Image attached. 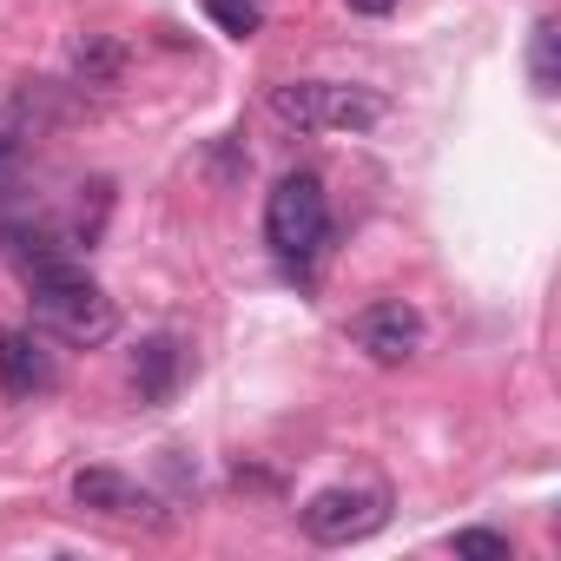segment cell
Segmentation results:
<instances>
[{
    "mask_svg": "<svg viewBox=\"0 0 561 561\" xmlns=\"http://www.w3.org/2000/svg\"><path fill=\"white\" fill-rule=\"evenodd\" d=\"M27 311H34V331L60 337V344H73V351H100V344H113V331H119L113 298L93 285L80 264H60V271L27 277Z\"/></svg>",
    "mask_w": 561,
    "mask_h": 561,
    "instance_id": "obj_1",
    "label": "cell"
},
{
    "mask_svg": "<svg viewBox=\"0 0 561 561\" xmlns=\"http://www.w3.org/2000/svg\"><path fill=\"white\" fill-rule=\"evenodd\" d=\"M271 113L298 133H370L390 113V100L370 87H351V80H277Z\"/></svg>",
    "mask_w": 561,
    "mask_h": 561,
    "instance_id": "obj_2",
    "label": "cell"
},
{
    "mask_svg": "<svg viewBox=\"0 0 561 561\" xmlns=\"http://www.w3.org/2000/svg\"><path fill=\"white\" fill-rule=\"evenodd\" d=\"M331 238V198H324V179L318 172H285L264 198V244L285 257V264H305L318 257Z\"/></svg>",
    "mask_w": 561,
    "mask_h": 561,
    "instance_id": "obj_3",
    "label": "cell"
},
{
    "mask_svg": "<svg viewBox=\"0 0 561 561\" xmlns=\"http://www.w3.org/2000/svg\"><path fill=\"white\" fill-rule=\"evenodd\" d=\"M390 522V495L383 489H318L305 502V535L324 541V548H344V541H364Z\"/></svg>",
    "mask_w": 561,
    "mask_h": 561,
    "instance_id": "obj_4",
    "label": "cell"
},
{
    "mask_svg": "<svg viewBox=\"0 0 561 561\" xmlns=\"http://www.w3.org/2000/svg\"><path fill=\"white\" fill-rule=\"evenodd\" d=\"M73 502H80V508H93V515H106V522L172 528L165 502H159L152 489H139L133 476H119V469H73Z\"/></svg>",
    "mask_w": 561,
    "mask_h": 561,
    "instance_id": "obj_5",
    "label": "cell"
},
{
    "mask_svg": "<svg viewBox=\"0 0 561 561\" xmlns=\"http://www.w3.org/2000/svg\"><path fill=\"white\" fill-rule=\"evenodd\" d=\"M423 337H430V324H423V311L403 305V298L364 305V311L351 318V344H357L364 357H377V364H410V357L423 351Z\"/></svg>",
    "mask_w": 561,
    "mask_h": 561,
    "instance_id": "obj_6",
    "label": "cell"
},
{
    "mask_svg": "<svg viewBox=\"0 0 561 561\" xmlns=\"http://www.w3.org/2000/svg\"><path fill=\"white\" fill-rule=\"evenodd\" d=\"M54 383H60V364H54L41 331H0V390H8L14 403H34Z\"/></svg>",
    "mask_w": 561,
    "mask_h": 561,
    "instance_id": "obj_7",
    "label": "cell"
},
{
    "mask_svg": "<svg viewBox=\"0 0 561 561\" xmlns=\"http://www.w3.org/2000/svg\"><path fill=\"white\" fill-rule=\"evenodd\" d=\"M185 383V344L179 337H146L133 357V397L139 403H172Z\"/></svg>",
    "mask_w": 561,
    "mask_h": 561,
    "instance_id": "obj_8",
    "label": "cell"
},
{
    "mask_svg": "<svg viewBox=\"0 0 561 561\" xmlns=\"http://www.w3.org/2000/svg\"><path fill=\"white\" fill-rule=\"evenodd\" d=\"M67 67H73V80H80V87H119V73H126V47H119V41H106V34H80Z\"/></svg>",
    "mask_w": 561,
    "mask_h": 561,
    "instance_id": "obj_9",
    "label": "cell"
},
{
    "mask_svg": "<svg viewBox=\"0 0 561 561\" xmlns=\"http://www.w3.org/2000/svg\"><path fill=\"white\" fill-rule=\"evenodd\" d=\"M528 80H535V93H541V100H554V93H561V67H554V14H541V21H535V34H528Z\"/></svg>",
    "mask_w": 561,
    "mask_h": 561,
    "instance_id": "obj_10",
    "label": "cell"
},
{
    "mask_svg": "<svg viewBox=\"0 0 561 561\" xmlns=\"http://www.w3.org/2000/svg\"><path fill=\"white\" fill-rule=\"evenodd\" d=\"M205 14L218 21V34H231V41H251V34L264 27V0H205Z\"/></svg>",
    "mask_w": 561,
    "mask_h": 561,
    "instance_id": "obj_11",
    "label": "cell"
},
{
    "mask_svg": "<svg viewBox=\"0 0 561 561\" xmlns=\"http://www.w3.org/2000/svg\"><path fill=\"white\" fill-rule=\"evenodd\" d=\"M449 548H456V554H476V561H515V541L495 535V528H462Z\"/></svg>",
    "mask_w": 561,
    "mask_h": 561,
    "instance_id": "obj_12",
    "label": "cell"
},
{
    "mask_svg": "<svg viewBox=\"0 0 561 561\" xmlns=\"http://www.w3.org/2000/svg\"><path fill=\"white\" fill-rule=\"evenodd\" d=\"M14 179H21V146L0 133V192H14Z\"/></svg>",
    "mask_w": 561,
    "mask_h": 561,
    "instance_id": "obj_13",
    "label": "cell"
},
{
    "mask_svg": "<svg viewBox=\"0 0 561 561\" xmlns=\"http://www.w3.org/2000/svg\"><path fill=\"white\" fill-rule=\"evenodd\" d=\"M397 0H351V14H390Z\"/></svg>",
    "mask_w": 561,
    "mask_h": 561,
    "instance_id": "obj_14",
    "label": "cell"
}]
</instances>
